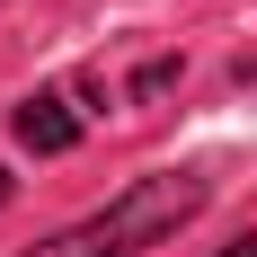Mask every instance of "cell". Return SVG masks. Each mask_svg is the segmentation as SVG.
<instances>
[{"label": "cell", "mask_w": 257, "mask_h": 257, "mask_svg": "<svg viewBox=\"0 0 257 257\" xmlns=\"http://www.w3.org/2000/svg\"><path fill=\"white\" fill-rule=\"evenodd\" d=\"M204 195H213V186L195 178V169L133 178L106 213H89V222H71V231H53L45 248H27V257H133V248H151V239H169L178 222H195Z\"/></svg>", "instance_id": "1"}, {"label": "cell", "mask_w": 257, "mask_h": 257, "mask_svg": "<svg viewBox=\"0 0 257 257\" xmlns=\"http://www.w3.org/2000/svg\"><path fill=\"white\" fill-rule=\"evenodd\" d=\"M18 142H27L36 160H62V151L80 142V115H71L62 98H27V106H18Z\"/></svg>", "instance_id": "2"}, {"label": "cell", "mask_w": 257, "mask_h": 257, "mask_svg": "<svg viewBox=\"0 0 257 257\" xmlns=\"http://www.w3.org/2000/svg\"><path fill=\"white\" fill-rule=\"evenodd\" d=\"M213 257H257V231H248V239H231V248H213Z\"/></svg>", "instance_id": "3"}, {"label": "cell", "mask_w": 257, "mask_h": 257, "mask_svg": "<svg viewBox=\"0 0 257 257\" xmlns=\"http://www.w3.org/2000/svg\"><path fill=\"white\" fill-rule=\"evenodd\" d=\"M0 204H9V169H0Z\"/></svg>", "instance_id": "4"}]
</instances>
